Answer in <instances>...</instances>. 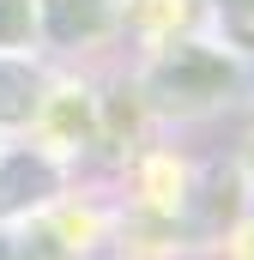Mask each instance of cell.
Returning a JSON list of instances; mask_svg holds the SVG:
<instances>
[{"label":"cell","instance_id":"obj_1","mask_svg":"<svg viewBox=\"0 0 254 260\" xmlns=\"http://www.w3.org/2000/svg\"><path fill=\"white\" fill-rule=\"evenodd\" d=\"M133 97L157 127H212L236 109H254V61L230 55L206 30L157 37L133 61Z\"/></svg>","mask_w":254,"mask_h":260},{"label":"cell","instance_id":"obj_2","mask_svg":"<svg viewBox=\"0 0 254 260\" xmlns=\"http://www.w3.org/2000/svg\"><path fill=\"white\" fill-rule=\"evenodd\" d=\"M73 188V164L55 157L43 139L30 133H6L0 139V224H30L67 206Z\"/></svg>","mask_w":254,"mask_h":260},{"label":"cell","instance_id":"obj_3","mask_svg":"<svg viewBox=\"0 0 254 260\" xmlns=\"http://www.w3.org/2000/svg\"><path fill=\"white\" fill-rule=\"evenodd\" d=\"M127 37V0H37V55L79 61Z\"/></svg>","mask_w":254,"mask_h":260},{"label":"cell","instance_id":"obj_4","mask_svg":"<svg viewBox=\"0 0 254 260\" xmlns=\"http://www.w3.org/2000/svg\"><path fill=\"white\" fill-rule=\"evenodd\" d=\"M55 67L43 55H0V133H30Z\"/></svg>","mask_w":254,"mask_h":260},{"label":"cell","instance_id":"obj_5","mask_svg":"<svg viewBox=\"0 0 254 260\" xmlns=\"http://www.w3.org/2000/svg\"><path fill=\"white\" fill-rule=\"evenodd\" d=\"M206 18V37L224 43L230 55L254 61V0H194Z\"/></svg>","mask_w":254,"mask_h":260},{"label":"cell","instance_id":"obj_6","mask_svg":"<svg viewBox=\"0 0 254 260\" xmlns=\"http://www.w3.org/2000/svg\"><path fill=\"white\" fill-rule=\"evenodd\" d=\"M0 55H37V0H0Z\"/></svg>","mask_w":254,"mask_h":260},{"label":"cell","instance_id":"obj_7","mask_svg":"<svg viewBox=\"0 0 254 260\" xmlns=\"http://www.w3.org/2000/svg\"><path fill=\"white\" fill-rule=\"evenodd\" d=\"M218 260H254V200H242V212H236V218L224 224Z\"/></svg>","mask_w":254,"mask_h":260},{"label":"cell","instance_id":"obj_8","mask_svg":"<svg viewBox=\"0 0 254 260\" xmlns=\"http://www.w3.org/2000/svg\"><path fill=\"white\" fill-rule=\"evenodd\" d=\"M236 176H242V188H248V200H254V121L242 127V139H236Z\"/></svg>","mask_w":254,"mask_h":260},{"label":"cell","instance_id":"obj_9","mask_svg":"<svg viewBox=\"0 0 254 260\" xmlns=\"http://www.w3.org/2000/svg\"><path fill=\"white\" fill-rule=\"evenodd\" d=\"M0 139H6V133H0Z\"/></svg>","mask_w":254,"mask_h":260}]
</instances>
